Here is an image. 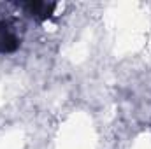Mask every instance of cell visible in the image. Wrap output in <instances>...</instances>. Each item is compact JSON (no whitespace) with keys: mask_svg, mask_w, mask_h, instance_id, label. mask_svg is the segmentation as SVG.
<instances>
[{"mask_svg":"<svg viewBox=\"0 0 151 149\" xmlns=\"http://www.w3.org/2000/svg\"><path fill=\"white\" fill-rule=\"evenodd\" d=\"M23 35L18 21L0 18V54L16 53L21 47Z\"/></svg>","mask_w":151,"mask_h":149,"instance_id":"6da1fadb","label":"cell"},{"mask_svg":"<svg viewBox=\"0 0 151 149\" xmlns=\"http://www.w3.org/2000/svg\"><path fill=\"white\" fill-rule=\"evenodd\" d=\"M55 7H56L55 4H47V2H27V4H21V9L28 16H32L34 19H37V21L47 19L53 14Z\"/></svg>","mask_w":151,"mask_h":149,"instance_id":"7a4b0ae2","label":"cell"}]
</instances>
